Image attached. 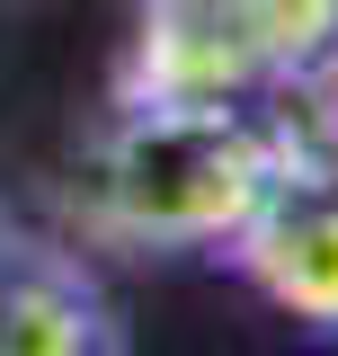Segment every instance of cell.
I'll list each match as a JSON object with an SVG mask.
<instances>
[{
	"label": "cell",
	"mask_w": 338,
	"mask_h": 356,
	"mask_svg": "<svg viewBox=\"0 0 338 356\" xmlns=\"http://www.w3.org/2000/svg\"><path fill=\"white\" fill-rule=\"evenodd\" d=\"M338 36V0H143V98H241Z\"/></svg>",
	"instance_id": "cell-2"
},
{
	"label": "cell",
	"mask_w": 338,
	"mask_h": 356,
	"mask_svg": "<svg viewBox=\"0 0 338 356\" xmlns=\"http://www.w3.org/2000/svg\"><path fill=\"white\" fill-rule=\"evenodd\" d=\"M89 339V294L72 276H18L0 294V348H81Z\"/></svg>",
	"instance_id": "cell-4"
},
{
	"label": "cell",
	"mask_w": 338,
	"mask_h": 356,
	"mask_svg": "<svg viewBox=\"0 0 338 356\" xmlns=\"http://www.w3.org/2000/svg\"><path fill=\"white\" fill-rule=\"evenodd\" d=\"M223 250L241 259V276L276 312H294L312 330H338V187L276 178Z\"/></svg>",
	"instance_id": "cell-3"
},
{
	"label": "cell",
	"mask_w": 338,
	"mask_h": 356,
	"mask_svg": "<svg viewBox=\"0 0 338 356\" xmlns=\"http://www.w3.org/2000/svg\"><path fill=\"white\" fill-rule=\"evenodd\" d=\"M285 178L232 98H134L89 161V222L143 250H214Z\"/></svg>",
	"instance_id": "cell-1"
}]
</instances>
